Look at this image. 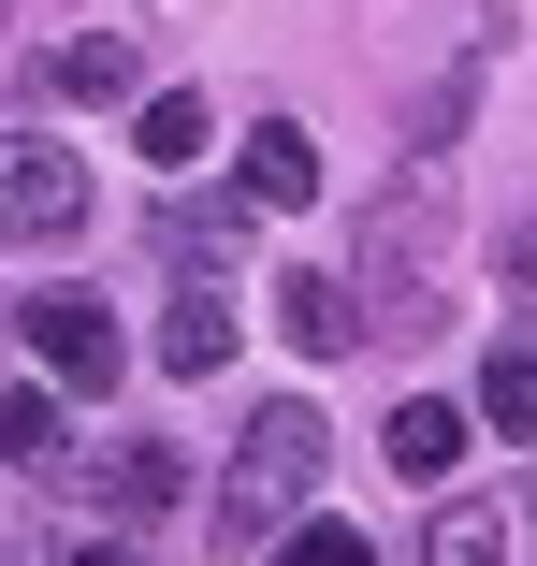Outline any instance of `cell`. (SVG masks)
I'll return each instance as SVG.
<instances>
[{
	"label": "cell",
	"instance_id": "cell-1",
	"mask_svg": "<svg viewBox=\"0 0 537 566\" xmlns=\"http://www.w3.org/2000/svg\"><path fill=\"white\" fill-rule=\"evenodd\" d=\"M319 465H335V436H319V407H248V436H233V465H219V552H262L305 494H319Z\"/></svg>",
	"mask_w": 537,
	"mask_h": 566
},
{
	"label": "cell",
	"instance_id": "cell-2",
	"mask_svg": "<svg viewBox=\"0 0 537 566\" xmlns=\"http://www.w3.org/2000/svg\"><path fill=\"white\" fill-rule=\"evenodd\" d=\"M87 160L73 146H44V132H0V248H73L87 233Z\"/></svg>",
	"mask_w": 537,
	"mask_h": 566
},
{
	"label": "cell",
	"instance_id": "cell-3",
	"mask_svg": "<svg viewBox=\"0 0 537 566\" xmlns=\"http://www.w3.org/2000/svg\"><path fill=\"white\" fill-rule=\"evenodd\" d=\"M364 334H436V291H421V189H392L364 218Z\"/></svg>",
	"mask_w": 537,
	"mask_h": 566
},
{
	"label": "cell",
	"instance_id": "cell-4",
	"mask_svg": "<svg viewBox=\"0 0 537 566\" xmlns=\"http://www.w3.org/2000/svg\"><path fill=\"white\" fill-rule=\"evenodd\" d=\"M15 319H30V349H44V378H59V392H117V378H131L117 305H87V291H30Z\"/></svg>",
	"mask_w": 537,
	"mask_h": 566
},
{
	"label": "cell",
	"instance_id": "cell-5",
	"mask_svg": "<svg viewBox=\"0 0 537 566\" xmlns=\"http://www.w3.org/2000/svg\"><path fill=\"white\" fill-rule=\"evenodd\" d=\"M219 364H233V291L203 276V291L160 305V378H219Z\"/></svg>",
	"mask_w": 537,
	"mask_h": 566
},
{
	"label": "cell",
	"instance_id": "cell-6",
	"mask_svg": "<svg viewBox=\"0 0 537 566\" xmlns=\"http://www.w3.org/2000/svg\"><path fill=\"white\" fill-rule=\"evenodd\" d=\"M233 175H248V203H262V218H291V203H319V146H305V132H291V117H262V132H248V160H233Z\"/></svg>",
	"mask_w": 537,
	"mask_h": 566
},
{
	"label": "cell",
	"instance_id": "cell-7",
	"mask_svg": "<svg viewBox=\"0 0 537 566\" xmlns=\"http://www.w3.org/2000/svg\"><path fill=\"white\" fill-rule=\"evenodd\" d=\"M248 218H262L248 189H233V203H175V218H160V262H175V276H219V262H248Z\"/></svg>",
	"mask_w": 537,
	"mask_h": 566
},
{
	"label": "cell",
	"instance_id": "cell-8",
	"mask_svg": "<svg viewBox=\"0 0 537 566\" xmlns=\"http://www.w3.org/2000/svg\"><path fill=\"white\" fill-rule=\"evenodd\" d=\"M276 334H291L305 364H335L349 334H364V305H349V276H276Z\"/></svg>",
	"mask_w": 537,
	"mask_h": 566
},
{
	"label": "cell",
	"instance_id": "cell-9",
	"mask_svg": "<svg viewBox=\"0 0 537 566\" xmlns=\"http://www.w3.org/2000/svg\"><path fill=\"white\" fill-rule=\"evenodd\" d=\"M378 450H392V480H451V465H465V407L421 392V407H392V436H378Z\"/></svg>",
	"mask_w": 537,
	"mask_h": 566
},
{
	"label": "cell",
	"instance_id": "cell-10",
	"mask_svg": "<svg viewBox=\"0 0 537 566\" xmlns=\"http://www.w3.org/2000/svg\"><path fill=\"white\" fill-rule=\"evenodd\" d=\"M131 73H146V59H131L117 30H73V44L44 59V87H59V102H131Z\"/></svg>",
	"mask_w": 537,
	"mask_h": 566
},
{
	"label": "cell",
	"instance_id": "cell-11",
	"mask_svg": "<svg viewBox=\"0 0 537 566\" xmlns=\"http://www.w3.org/2000/svg\"><path fill=\"white\" fill-rule=\"evenodd\" d=\"M131 146H146L160 175H189L203 146H219V117H203V102H189V87H146V117H131Z\"/></svg>",
	"mask_w": 537,
	"mask_h": 566
},
{
	"label": "cell",
	"instance_id": "cell-12",
	"mask_svg": "<svg viewBox=\"0 0 537 566\" xmlns=\"http://www.w3.org/2000/svg\"><path fill=\"white\" fill-rule=\"evenodd\" d=\"M421 566H508V509H436V523H421Z\"/></svg>",
	"mask_w": 537,
	"mask_h": 566
},
{
	"label": "cell",
	"instance_id": "cell-13",
	"mask_svg": "<svg viewBox=\"0 0 537 566\" xmlns=\"http://www.w3.org/2000/svg\"><path fill=\"white\" fill-rule=\"evenodd\" d=\"M102 509H131V523H146V509H175V450H160V436L102 450Z\"/></svg>",
	"mask_w": 537,
	"mask_h": 566
},
{
	"label": "cell",
	"instance_id": "cell-14",
	"mask_svg": "<svg viewBox=\"0 0 537 566\" xmlns=\"http://www.w3.org/2000/svg\"><path fill=\"white\" fill-rule=\"evenodd\" d=\"M262 566H378V552H364V523H305V509H291V523L262 537Z\"/></svg>",
	"mask_w": 537,
	"mask_h": 566
},
{
	"label": "cell",
	"instance_id": "cell-15",
	"mask_svg": "<svg viewBox=\"0 0 537 566\" xmlns=\"http://www.w3.org/2000/svg\"><path fill=\"white\" fill-rule=\"evenodd\" d=\"M480 421L494 436H537V349H494L480 364Z\"/></svg>",
	"mask_w": 537,
	"mask_h": 566
},
{
	"label": "cell",
	"instance_id": "cell-16",
	"mask_svg": "<svg viewBox=\"0 0 537 566\" xmlns=\"http://www.w3.org/2000/svg\"><path fill=\"white\" fill-rule=\"evenodd\" d=\"M0 450H15V465H59V392H0Z\"/></svg>",
	"mask_w": 537,
	"mask_h": 566
},
{
	"label": "cell",
	"instance_id": "cell-17",
	"mask_svg": "<svg viewBox=\"0 0 537 566\" xmlns=\"http://www.w3.org/2000/svg\"><path fill=\"white\" fill-rule=\"evenodd\" d=\"M59 566H146V552H131V537H73Z\"/></svg>",
	"mask_w": 537,
	"mask_h": 566
},
{
	"label": "cell",
	"instance_id": "cell-18",
	"mask_svg": "<svg viewBox=\"0 0 537 566\" xmlns=\"http://www.w3.org/2000/svg\"><path fill=\"white\" fill-rule=\"evenodd\" d=\"M508 291H537V218H523V233H508Z\"/></svg>",
	"mask_w": 537,
	"mask_h": 566
},
{
	"label": "cell",
	"instance_id": "cell-19",
	"mask_svg": "<svg viewBox=\"0 0 537 566\" xmlns=\"http://www.w3.org/2000/svg\"><path fill=\"white\" fill-rule=\"evenodd\" d=\"M0 566H15V552H0Z\"/></svg>",
	"mask_w": 537,
	"mask_h": 566
},
{
	"label": "cell",
	"instance_id": "cell-20",
	"mask_svg": "<svg viewBox=\"0 0 537 566\" xmlns=\"http://www.w3.org/2000/svg\"><path fill=\"white\" fill-rule=\"evenodd\" d=\"M523 523H537V509H523Z\"/></svg>",
	"mask_w": 537,
	"mask_h": 566
}]
</instances>
